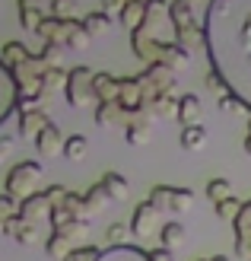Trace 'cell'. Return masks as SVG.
Here are the masks:
<instances>
[{"mask_svg":"<svg viewBox=\"0 0 251 261\" xmlns=\"http://www.w3.org/2000/svg\"><path fill=\"white\" fill-rule=\"evenodd\" d=\"M204 48L210 67L251 112V0H207Z\"/></svg>","mask_w":251,"mask_h":261,"instance_id":"cell-1","label":"cell"},{"mask_svg":"<svg viewBox=\"0 0 251 261\" xmlns=\"http://www.w3.org/2000/svg\"><path fill=\"white\" fill-rule=\"evenodd\" d=\"M169 19L175 29V42L184 48H204V22L194 19V7L184 0H172L169 4Z\"/></svg>","mask_w":251,"mask_h":261,"instance_id":"cell-2","label":"cell"},{"mask_svg":"<svg viewBox=\"0 0 251 261\" xmlns=\"http://www.w3.org/2000/svg\"><path fill=\"white\" fill-rule=\"evenodd\" d=\"M92 80H96V70H89L86 64H80V67H70L67 86H64L67 106H73V109L99 106V96H96V89H92Z\"/></svg>","mask_w":251,"mask_h":261,"instance_id":"cell-3","label":"cell"},{"mask_svg":"<svg viewBox=\"0 0 251 261\" xmlns=\"http://www.w3.org/2000/svg\"><path fill=\"white\" fill-rule=\"evenodd\" d=\"M42 178V163H35V160H22L16 163L7 172V191L13 194V198H29L32 188H35V181Z\"/></svg>","mask_w":251,"mask_h":261,"instance_id":"cell-4","label":"cell"},{"mask_svg":"<svg viewBox=\"0 0 251 261\" xmlns=\"http://www.w3.org/2000/svg\"><path fill=\"white\" fill-rule=\"evenodd\" d=\"M137 83L143 86V96H147V102H153L156 96H162L172 89V83H175V70L169 67V64L156 61V64H147V70L137 73Z\"/></svg>","mask_w":251,"mask_h":261,"instance_id":"cell-5","label":"cell"},{"mask_svg":"<svg viewBox=\"0 0 251 261\" xmlns=\"http://www.w3.org/2000/svg\"><path fill=\"white\" fill-rule=\"evenodd\" d=\"M83 25V19H73V16H45L42 25L35 29V35L42 38V42H61V45H67V38L76 32Z\"/></svg>","mask_w":251,"mask_h":261,"instance_id":"cell-6","label":"cell"},{"mask_svg":"<svg viewBox=\"0 0 251 261\" xmlns=\"http://www.w3.org/2000/svg\"><path fill=\"white\" fill-rule=\"evenodd\" d=\"M16 112H19V83L13 76V70L0 61V124Z\"/></svg>","mask_w":251,"mask_h":261,"instance_id":"cell-7","label":"cell"},{"mask_svg":"<svg viewBox=\"0 0 251 261\" xmlns=\"http://www.w3.org/2000/svg\"><path fill=\"white\" fill-rule=\"evenodd\" d=\"M118 106H121L127 115L140 112L147 106V96H143V86L137 83V76H121V93H118Z\"/></svg>","mask_w":251,"mask_h":261,"instance_id":"cell-8","label":"cell"},{"mask_svg":"<svg viewBox=\"0 0 251 261\" xmlns=\"http://www.w3.org/2000/svg\"><path fill=\"white\" fill-rule=\"evenodd\" d=\"M16 118H19V134H22V137H32V140L42 134L51 121H54V118H51L48 112H42V109H19Z\"/></svg>","mask_w":251,"mask_h":261,"instance_id":"cell-9","label":"cell"},{"mask_svg":"<svg viewBox=\"0 0 251 261\" xmlns=\"http://www.w3.org/2000/svg\"><path fill=\"white\" fill-rule=\"evenodd\" d=\"M51 198H48V191H32L29 198H22L19 201V217L22 220H29V223H38L42 217H48L51 214Z\"/></svg>","mask_w":251,"mask_h":261,"instance_id":"cell-10","label":"cell"},{"mask_svg":"<svg viewBox=\"0 0 251 261\" xmlns=\"http://www.w3.org/2000/svg\"><path fill=\"white\" fill-rule=\"evenodd\" d=\"M156 214H159V207H156L150 198L134 207V217H130V232H134L137 239H147L153 232V223H156Z\"/></svg>","mask_w":251,"mask_h":261,"instance_id":"cell-11","label":"cell"},{"mask_svg":"<svg viewBox=\"0 0 251 261\" xmlns=\"http://www.w3.org/2000/svg\"><path fill=\"white\" fill-rule=\"evenodd\" d=\"M96 261H153V255L147 249H140V245H108V249H102Z\"/></svg>","mask_w":251,"mask_h":261,"instance_id":"cell-12","label":"cell"},{"mask_svg":"<svg viewBox=\"0 0 251 261\" xmlns=\"http://www.w3.org/2000/svg\"><path fill=\"white\" fill-rule=\"evenodd\" d=\"M96 112H92V118H96V124L99 127H115V124H124L127 127V121H130V115L118 106V102H99V106H92Z\"/></svg>","mask_w":251,"mask_h":261,"instance_id":"cell-13","label":"cell"},{"mask_svg":"<svg viewBox=\"0 0 251 261\" xmlns=\"http://www.w3.org/2000/svg\"><path fill=\"white\" fill-rule=\"evenodd\" d=\"M159 61L169 64V67L178 73V70H184V67L191 64V48L178 45L175 38H172V42H162V45H159Z\"/></svg>","mask_w":251,"mask_h":261,"instance_id":"cell-14","label":"cell"},{"mask_svg":"<svg viewBox=\"0 0 251 261\" xmlns=\"http://www.w3.org/2000/svg\"><path fill=\"white\" fill-rule=\"evenodd\" d=\"M64 143H67V137H64V130L58 127V121H51L42 134L35 137V150L42 156H54L58 150H64Z\"/></svg>","mask_w":251,"mask_h":261,"instance_id":"cell-15","label":"cell"},{"mask_svg":"<svg viewBox=\"0 0 251 261\" xmlns=\"http://www.w3.org/2000/svg\"><path fill=\"white\" fill-rule=\"evenodd\" d=\"M4 232H7V236H13L19 245H35V242H38V229H35V223L22 220L19 214H16V217H10L7 223H4Z\"/></svg>","mask_w":251,"mask_h":261,"instance_id":"cell-16","label":"cell"},{"mask_svg":"<svg viewBox=\"0 0 251 261\" xmlns=\"http://www.w3.org/2000/svg\"><path fill=\"white\" fill-rule=\"evenodd\" d=\"M45 4L48 0H19V25L22 29H38L42 25V19H45Z\"/></svg>","mask_w":251,"mask_h":261,"instance_id":"cell-17","label":"cell"},{"mask_svg":"<svg viewBox=\"0 0 251 261\" xmlns=\"http://www.w3.org/2000/svg\"><path fill=\"white\" fill-rule=\"evenodd\" d=\"M143 19H147V0H127V4L118 10V22L124 25V29H140Z\"/></svg>","mask_w":251,"mask_h":261,"instance_id":"cell-18","label":"cell"},{"mask_svg":"<svg viewBox=\"0 0 251 261\" xmlns=\"http://www.w3.org/2000/svg\"><path fill=\"white\" fill-rule=\"evenodd\" d=\"M92 89H96L99 102H118V93H121V76L96 73V80H92Z\"/></svg>","mask_w":251,"mask_h":261,"instance_id":"cell-19","label":"cell"},{"mask_svg":"<svg viewBox=\"0 0 251 261\" xmlns=\"http://www.w3.org/2000/svg\"><path fill=\"white\" fill-rule=\"evenodd\" d=\"M178 143H181V150L197 153L201 147H207V127H204L201 121H197V124H184V127H181Z\"/></svg>","mask_w":251,"mask_h":261,"instance_id":"cell-20","label":"cell"},{"mask_svg":"<svg viewBox=\"0 0 251 261\" xmlns=\"http://www.w3.org/2000/svg\"><path fill=\"white\" fill-rule=\"evenodd\" d=\"M201 121V96H194V93H184L178 99V124H197Z\"/></svg>","mask_w":251,"mask_h":261,"instance_id":"cell-21","label":"cell"},{"mask_svg":"<svg viewBox=\"0 0 251 261\" xmlns=\"http://www.w3.org/2000/svg\"><path fill=\"white\" fill-rule=\"evenodd\" d=\"M70 242H73V236H67L64 229H51V236H48V242H45V252L51 255V258H58V261H64L73 249H70Z\"/></svg>","mask_w":251,"mask_h":261,"instance_id":"cell-22","label":"cell"},{"mask_svg":"<svg viewBox=\"0 0 251 261\" xmlns=\"http://www.w3.org/2000/svg\"><path fill=\"white\" fill-rule=\"evenodd\" d=\"M102 185H105V191H108L111 201H124L127 194H130V185H127V178L121 172H105L102 175Z\"/></svg>","mask_w":251,"mask_h":261,"instance_id":"cell-23","label":"cell"},{"mask_svg":"<svg viewBox=\"0 0 251 261\" xmlns=\"http://www.w3.org/2000/svg\"><path fill=\"white\" fill-rule=\"evenodd\" d=\"M178 99L181 96H175L169 89V93H162V96H156L150 106H153V112H156V118H178Z\"/></svg>","mask_w":251,"mask_h":261,"instance_id":"cell-24","label":"cell"},{"mask_svg":"<svg viewBox=\"0 0 251 261\" xmlns=\"http://www.w3.org/2000/svg\"><path fill=\"white\" fill-rule=\"evenodd\" d=\"M29 58H32V55H29V48H25L22 42H7L4 51H0V61H4L10 70H13V67H19V64H25Z\"/></svg>","mask_w":251,"mask_h":261,"instance_id":"cell-25","label":"cell"},{"mask_svg":"<svg viewBox=\"0 0 251 261\" xmlns=\"http://www.w3.org/2000/svg\"><path fill=\"white\" fill-rule=\"evenodd\" d=\"M124 140L130 143V147H143V143H150V121L130 118L127 127H124Z\"/></svg>","mask_w":251,"mask_h":261,"instance_id":"cell-26","label":"cell"},{"mask_svg":"<svg viewBox=\"0 0 251 261\" xmlns=\"http://www.w3.org/2000/svg\"><path fill=\"white\" fill-rule=\"evenodd\" d=\"M64 51H67V45H61V42H42L38 58H42V64L48 70L51 67H64Z\"/></svg>","mask_w":251,"mask_h":261,"instance_id":"cell-27","label":"cell"},{"mask_svg":"<svg viewBox=\"0 0 251 261\" xmlns=\"http://www.w3.org/2000/svg\"><path fill=\"white\" fill-rule=\"evenodd\" d=\"M83 25H86V32L96 38V35L111 32V16L105 10H96V13H89V16H83Z\"/></svg>","mask_w":251,"mask_h":261,"instance_id":"cell-28","label":"cell"},{"mask_svg":"<svg viewBox=\"0 0 251 261\" xmlns=\"http://www.w3.org/2000/svg\"><path fill=\"white\" fill-rule=\"evenodd\" d=\"M64 156H67L70 163H80V160H86V153H89V140L83 137V134H70L67 137V143H64V150H61Z\"/></svg>","mask_w":251,"mask_h":261,"instance_id":"cell-29","label":"cell"},{"mask_svg":"<svg viewBox=\"0 0 251 261\" xmlns=\"http://www.w3.org/2000/svg\"><path fill=\"white\" fill-rule=\"evenodd\" d=\"M73 220H80V217H76V214L70 211V207L64 204V201H61V204H54V207H51V214H48L51 229H64V226H70Z\"/></svg>","mask_w":251,"mask_h":261,"instance_id":"cell-30","label":"cell"},{"mask_svg":"<svg viewBox=\"0 0 251 261\" xmlns=\"http://www.w3.org/2000/svg\"><path fill=\"white\" fill-rule=\"evenodd\" d=\"M184 242V226L181 223H165L162 232H159V245L162 249H178Z\"/></svg>","mask_w":251,"mask_h":261,"instance_id":"cell-31","label":"cell"},{"mask_svg":"<svg viewBox=\"0 0 251 261\" xmlns=\"http://www.w3.org/2000/svg\"><path fill=\"white\" fill-rule=\"evenodd\" d=\"M204 191H207V198L213 201V204L216 201H226V198H232V181H226V178H210Z\"/></svg>","mask_w":251,"mask_h":261,"instance_id":"cell-32","label":"cell"},{"mask_svg":"<svg viewBox=\"0 0 251 261\" xmlns=\"http://www.w3.org/2000/svg\"><path fill=\"white\" fill-rule=\"evenodd\" d=\"M67 73H70V70H64V67H51V70H45V76H42L45 96L54 93V89H61V86H67Z\"/></svg>","mask_w":251,"mask_h":261,"instance_id":"cell-33","label":"cell"},{"mask_svg":"<svg viewBox=\"0 0 251 261\" xmlns=\"http://www.w3.org/2000/svg\"><path fill=\"white\" fill-rule=\"evenodd\" d=\"M232 226H235V239H248L251 236V201L242 204V211L232 220Z\"/></svg>","mask_w":251,"mask_h":261,"instance_id":"cell-34","label":"cell"},{"mask_svg":"<svg viewBox=\"0 0 251 261\" xmlns=\"http://www.w3.org/2000/svg\"><path fill=\"white\" fill-rule=\"evenodd\" d=\"M19 214V198H13L10 191H4L0 194V232H4V223L10 217H16Z\"/></svg>","mask_w":251,"mask_h":261,"instance_id":"cell-35","label":"cell"},{"mask_svg":"<svg viewBox=\"0 0 251 261\" xmlns=\"http://www.w3.org/2000/svg\"><path fill=\"white\" fill-rule=\"evenodd\" d=\"M83 198H86V204H89V211H92V214H96L105 201H111V198H108V191H105V185H102V178H99L96 185H92V188L83 194Z\"/></svg>","mask_w":251,"mask_h":261,"instance_id":"cell-36","label":"cell"},{"mask_svg":"<svg viewBox=\"0 0 251 261\" xmlns=\"http://www.w3.org/2000/svg\"><path fill=\"white\" fill-rule=\"evenodd\" d=\"M191 204H194V191H191V188H172L169 211H188Z\"/></svg>","mask_w":251,"mask_h":261,"instance_id":"cell-37","label":"cell"},{"mask_svg":"<svg viewBox=\"0 0 251 261\" xmlns=\"http://www.w3.org/2000/svg\"><path fill=\"white\" fill-rule=\"evenodd\" d=\"M213 207H216V217L219 220H235V217H239V211H242V201L232 194V198H226V201H216Z\"/></svg>","mask_w":251,"mask_h":261,"instance_id":"cell-38","label":"cell"},{"mask_svg":"<svg viewBox=\"0 0 251 261\" xmlns=\"http://www.w3.org/2000/svg\"><path fill=\"white\" fill-rule=\"evenodd\" d=\"M216 106H219V112H222V115H239V112H248V109L242 106V99H239V96H232V93L219 96V99H216Z\"/></svg>","mask_w":251,"mask_h":261,"instance_id":"cell-39","label":"cell"},{"mask_svg":"<svg viewBox=\"0 0 251 261\" xmlns=\"http://www.w3.org/2000/svg\"><path fill=\"white\" fill-rule=\"evenodd\" d=\"M150 201L159 207V211H169V201H172V185H153L150 188Z\"/></svg>","mask_w":251,"mask_h":261,"instance_id":"cell-40","label":"cell"},{"mask_svg":"<svg viewBox=\"0 0 251 261\" xmlns=\"http://www.w3.org/2000/svg\"><path fill=\"white\" fill-rule=\"evenodd\" d=\"M204 83H207L210 93H216V99H219V96H226V93H232V89L226 86V80H222V76H219L216 70H210V73L204 76Z\"/></svg>","mask_w":251,"mask_h":261,"instance_id":"cell-41","label":"cell"},{"mask_svg":"<svg viewBox=\"0 0 251 261\" xmlns=\"http://www.w3.org/2000/svg\"><path fill=\"white\" fill-rule=\"evenodd\" d=\"M89 42H92V35L86 32V25H80V29H76V32L67 38V48H70V51H83Z\"/></svg>","mask_w":251,"mask_h":261,"instance_id":"cell-42","label":"cell"},{"mask_svg":"<svg viewBox=\"0 0 251 261\" xmlns=\"http://www.w3.org/2000/svg\"><path fill=\"white\" fill-rule=\"evenodd\" d=\"M102 249H96V245H83V249H73L64 261H96Z\"/></svg>","mask_w":251,"mask_h":261,"instance_id":"cell-43","label":"cell"},{"mask_svg":"<svg viewBox=\"0 0 251 261\" xmlns=\"http://www.w3.org/2000/svg\"><path fill=\"white\" fill-rule=\"evenodd\" d=\"M127 226L124 223H111L108 226V232H105V239H108V245H124V239H127Z\"/></svg>","mask_w":251,"mask_h":261,"instance_id":"cell-44","label":"cell"},{"mask_svg":"<svg viewBox=\"0 0 251 261\" xmlns=\"http://www.w3.org/2000/svg\"><path fill=\"white\" fill-rule=\"evenodd\" d=\"M70 7H73V0H54L51 4V16H70Z\"/></svg>","mask_w":251,"mask_h":261,"instance_id":"cell-45","label":"cell"},{"mask_svg":"<svg viewBox=\"0 0 251 261\" xmlns=\"http://www.w3.org/2000/svg\"><path fill=\"white\" fill-rule=\"evenodd\" d=\"M13 147H16V137H10V134H4V137H0V163H4L7 156L13 153Z\"/></svg>","mask_w":251,"mask_h":261,"instance_id":"cell-46","label":"cell"},{"mask_svg":"<svg viewBox=\"0 0 251 261\" xmlns=\"http://www.w3.org/2000/svg\"><path fill=\"white\" fill-rule=\"evenodd\" d=\"M45 191H48V198H51V204H61L64 198H67V188H64V185H48Z\"/></svg>","mask_w":251,"mask_h":261,"instance_id":"cell-47","label":"cell"},{"mask_svg":"<svg viewBox=\"0 0 251 261\" xmlns=\"http://www.w3.org/2000/svg\"><path fill=\"white\" fill-rule=\"evenodd\" d=\"M150 255H153V261H175V258H172V249H162V245H159V249H153Z\"/></svg>","mask_w":251,"mask_h":261,"instance_id":"cell-48","label":"cell"},{"mask_svg":"<svg viewBox=\"0 0 251 261\" xmlns=\"http://www.w3.org/2000/svg\"><path fill=\"white\" fill-rule=\"evenodd\" d=\"M124 4H127V0H102V10H105V13H111V10H121Z\"/></svg>","mask_w":251,"mask_h":261,"instance_id":"cell-49","label":"cell"},{"mask_svg":"<svg viewBox=\"0 0 251 261\" xmlns=\"http://www.w3.org/2000/svg\"><path fill=\"white\" fill-rule=\"evenodd\" d=\"M245 150H248V156H251V112H248V137H245Z\"/></svg>","mask_w":251,"mask_h":261,"instance_id":"cell-50","label":"cell"},{"mask_svg":"<svg viewBox=\"0 0 251 261\" xmlns=\"http://www.w3.org/2000/svg\"><path fill=\"white\" fill-rule=\"evenodd\" d=\"M210 261H229L226 255H213V258H210Z\"/></svg>","mask_w":251,"mask_h":261,"instance_id":"cell-51","label":"cell"},{"mask_svg":"<svg viewBox=\"0 0 251 261\" xmlns=\"http://www.w3.org/2000/svg\"><path fill=\"white\" fill-rule=\"evenodd\" d=\"M197 261H210V258H197Z\"/></svg>","mask_w":251,"mask_h":261,"instance_id":"cell-52","label":"cell"},{"mask_svg":"<svg viewBox=\"0 0 251 261\" xmlns=\"http://www.w3.org/2000/svg\"><path fill=\"white\" fill-rule=\"evenodd\" d=\"M48 4H54V0H48Z\"/></svg>","mask_w":251,"mask_h":261,"instance_id":"cell-53","label":"cell"}]
</instances>
